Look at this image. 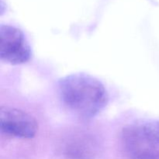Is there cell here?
Returning <instances> with one entry per match:
<instances>
[{
  "instance_id": "cell-4",
  "label": "cell",
  "mask_w": 159,
  "mask_h": 159,
  "mask_svg": "<svg viewBox=\"0 0 159 159\" xmlns=\"http://www.w3.org/2000/svg\"><path fill=\"white\" fill-rule=\"evenodd\" d=\"M1 132L12 138L30 139L35 137L38 129L34 116L19 109L9 107L0 108Z\"/></svg>"
},
{
  "instance_id": "cell-2",
  "label": "cell",
  "mask_w": 159,
  "mask_h": 159,
  "mask_svg": "<svg viewBox=\"0 0 159 159\" xmlns=\"http://www.w3.org/2000/svg\"><path fill=\"white\" fill-rule=\"evenodd\" d=\"M121 139L130 159H159V120L131 123L123 129Z\"/></svg>"
},
{
  "instance_id": "cell-1",
  "label": "cell",
  "mask_w": 159,
  "mask_h": 159,
  "mask_svg": "<svg viewBox=\"0 0 159 159\" xmlns=\"http://www.w3.org/2000/svg\"><path fill=\"white\" fill-rule=\"evenodd\" d=\"M58 93L64 105L82 119H91L103 110L108 102V93L98 79L75 73L61 78Z\"/></svg>"
},
{
  "instance_id": "cell-3",
  "label": "cell",
  "mask_w": 159,
  "mask_h": 159,
  "mask_svg": "<svg viewBox=\"0 0 159 159\" xmlns=\"http://www.w3.org/2000/svg\"><path fill=\"white\" fill-rule=\"evenodd\" d=\"M32 56L30 45L23 31L10 25L0 26V57L10 65L29 61Z\"/></svg>"
}]
</instances>
